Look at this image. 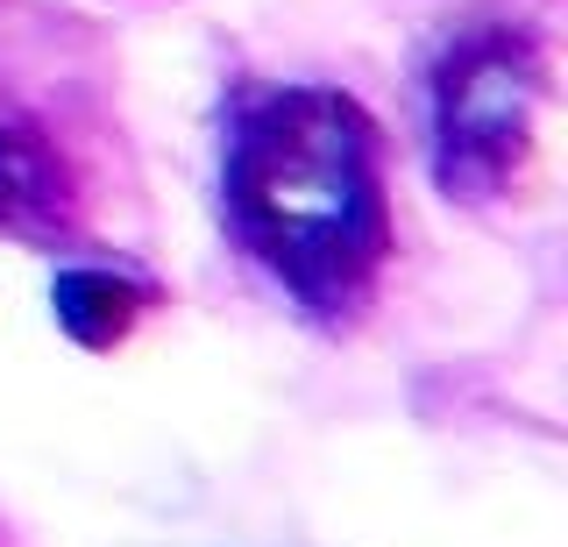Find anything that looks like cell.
Instances as JSON below:
<instances>
[{"mask_svg": "<svg viewBox=\"0 0 568 547\" xmlns=\"http://www.w3.org/2000/svg\"><path fill=\"white\" fill-rule=\"evenodd\" d=\"M221 206L256 271L313 321H355L390 256L377 121L334 85H242L221 121Z\"/></svg>", "mask_w": 568, "mask_h": 547, "instance_id": "1", "label": "cell"}, {"mask_svg": "<svg viewBox=\"0 0 568 547\" xmlns=\"http://www.w3.org/2000/svg\"><path fill=\"white\" fill-rule=\"evenodd\" d=\"M547 108V64L526 29H469L426 72V150L448 200L490 206L526 179Z\"/></svg>", "mask_w": 568, "mask_h": 547, "instance_id": "2", "label": "cell"}, {"mask_svg": "<svg viewBox=\"0 0 568 547\" xmlns=\"http://www.w3.org/2000/svg\"><path fill=\"white\" fill-rule=\"evenodd\" d=\"M71 185L64 164L22 114L0 108V227H64Z\"/></svg>", "mask_w": 568, "mask_h": 547, "instance_id": "3", "label": "cell"}, {"mask_svg": "<svg viewBox=\"0 0 568 547\" xmlns=\"http://www.w3.org/2000/svg\"><path fill=\"white\" fill-rule=\"evenodd\" d=\"M156 298V285H142L129 271H58L50 285V306H58V327L79 348H114L129 342V327L142 321V306Z\"/></svg>", "mask_w": 568, "mask_h": 547, "instance_id": "4", "label": "cell"}]
</instances>
